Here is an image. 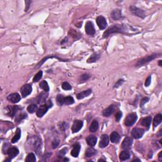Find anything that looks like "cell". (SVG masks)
Listing matches in <instances>:
<instances>
[{"label":"cell","mask_w":162,"mask_h":162,"mask_svg":"<svg viewBox=\"0 0 162 162\" xmlns=\"http://www.w3.org/2000/svg\"><path fill=\"white\" fill-rule=\"evenodd\" d=\"M127 32V27L123 24H115L112 26L104 32L103 37H108L110 34L114 33L125 34Z\"/></svg>","instance_id":"cell-1"},{"label":"cell","mask_w":162,"mask_h":162,"mask_svg":"<svg viewBox=\"0 0 162 162\" xmlns=\"http://www.w3.org/2000/svg\"><path fill=\"white\" fill-rule=\"evenodd\" d=\"M53 106V103L51 100H49L47 102V103L44 104V105L40 106V108L37 110L36 112V115L38 117H42L43 115L46 114V112H48V109L49 108H51Z\"/></svg>","instance_id":"cell-2"},{"label":"cell","mask_w":162,"mask_h":162,"mask_svg":"<svg viewBox=\"0 0 162 162\" xmlns=\"http://www.w3.org/2000/svg\"><path fill=\"white\" fill-rule=\"evenodd\" d=\"M158 55H161V54H156V53L152 54H151V55L148 56V57H146L140 59V60L138 62V63H137L136 67H141L142 65L148 63V62H151V61L154 60V59H155L156 57H158Z\"/></svg>","instance_id":"cell-3"},{"label":"cell","mask_w":162,"mask_h":162,"mask_svg":"<svg viewBox=\"0 0 162 162\" xmlns=\"http://www.w3.org/2000/svg\"><path fill=\"white\" fill-rule=\"evenodd\" d=\"M138 119V115L135 113H130L127 115L125 119V125L127 127L133 125Z\"/></svg>","instance_id":"cell-4"},{"label":"cell","mask_w":162,"mask_h":162,"mask_svg":"<svg viewBox=\"0 0 162 162\" xmlns=\"http://www.w3.org/2000/svg\"><path fill=\"white\" fill-rule=\"evenodd\" d=\"M129 9H130V12L133 14V15H134L135 16H137L138 17H140V18H144L146 17V15H145V12H144V10H141V9L139 8L135 7V6H130V8H129Z\"/></svg>","instance_id":"cell-5"},{"label":"cell","mask_w":162,"mask_h":162,"mask_svg":"<svg viewBox=\"0 0 162 162\" xmlns=\"http://www.w3.org/2000/svg\"><path fill=\"white\" fill-rule=\"evenodd\" d=\"M31 144L32 146V148L37 151H38L41 148V139L37 136L34 137L31 139Z\"/></svg>","instance_id":"cell-6"},{"label":"cell","mask_w":162,"mask_h":162,"mask_svg":"<svg viewBox=\"0 0 162 162\" xmlns=\"http://www.w3.org/2000/svg\"><path fill=\"white\" fill-rule=\"evenodd\" d=\"M144 133V129L140 128H134L131 132L132 136L135 139H139L143 136Z\"/></svg>","instance_id":"cell-7"},{"label":"cell","mask_w":162,"mask_h":162,"mask_svg":"<svg viewBox=\"0 0 162 162\" xmlns=\"http://www.w3.org/2000/svg\"><path fill=\"white\" fill-rule=\"evenodd\" d=\"M32 88L31 84H28L23 85L21 88L22 96L24 98L27 97V96H29V95L32 93Z\"/></svg>","instance_id":"cell-8"},{"label":"cell","mask_w":162,"mask_h":162,"mask_svg":"<svg viewBox=\"0 0 162 162\" xmlns=\"http://www.w3.org/2000/svg\"><path fill=\"white\" fill-rule=\"evenodd\" d=\"M96 23L101 30H103L107 27V22L105 18L103 16H99L96 18Z\"/></svg>","instance_id":"cell-9"},{"label":"cell","mask_w":162,"mask_h":162,"mask_svg":"<svg viewBox=\"0 0 162 162\" xmlns=\"http://www.w3.org/2000/svg\"><path fill=\"white\" fill-rule=\"evenodd\" d=\"M82 127H83V122L82 120H76L74 121L72 127V132L73 133H77L82 128Z\"/></svg>","instance_id":"cell-10"},{"label":"cell","mask_w":162,"mask_h":162,"mask_svg":"<svg viewBox=\"0 0 162 162\" xmlns=\"http://www.w3.org/2000/svg\"><path fill=\"white\" fill-rule=\"evenodd\" d=\"M85 32H86V34H88V35L93 36L95 34L94 26V25H93V22L91 21L87 22L86 24H85Z\"/></svg>","instance_id":"cell-11"},{"label":"cell","mask_w":162,"mask_h":162,"mask_svg":"<svg viewBox=\"0 0 162 162\" xmlns=\"http://www.w3.org/2000/svg\"><path fill=\"white\" fill-rule=\"evenodd\" d=\"M7 99L10 102L13 103H17L18 102H19L21 99L20 96L19 94L15 93H12L10 95H8L7 97Z\"/></svg>","instance_id":"cell-12"},{"label":"cell","mask_w":162,"mask_h":162,"mask_svg":"<svg viewBox=\"0 0 162 162\" xmlns=\"http://www.w3.org/2000/svg\"><path fill=\"white\" fill-rule=\"evenodd\" d=\"M132 145V140L129 137H127L124 139L122 143V148L124 149L127 150L130 149Z\"/></svg>","instance_id":"cell-13"},{"label":"cell","mask_w":162,"mask_h":162,"mask_svg":"<svg viewBox=\"0 0 162 162\" xmlns=\"http://www.w3.org/2000/svg\"><path fill=\"white\" fill-rule=\"evenodd\" d=\"M109 144V138L107 134H103L101 136L100 142H99V146L101 148L107 147Z\"/></svg>","instance_id":"cell-14"},{"label":"cell","mask_w":162,"mask_h":162,"mask_svg":"<svg viewBox=\"0 0 162 162\" xmlns=\"http://www.w3.org/2000/svg\"><path fill=\"white\" fill-rule=\"evenodd\" d=\"M18 153H19V151H18V149H17V148L11 147L8 149L7 153L8 154V155L9 158L10 159H12L14 157L16 156L17 155H18Z\"/></svg>","instance_id":"cell-15"},{"label":"cell","mask_w":162,"mask_h":162,"mask_svg":"<svg viewBox=\"0 0 162 162\" xmlns=\"http://www.w3.org/2000/svg\"><path fill=\"white\" fill-rule=\"evenodd\" d=\"M19 109L18 106H8L7 110L8 111L7 114L11 117H13Z\"/></svg>","instance_id":"cell-16"},{"label":"cell","mask_w":162,"mask_h":162,"mask_svg":"<svg viewBox=\"0 0 162 162\" xmlns=\"http://www.w3.org/2000/svg\"><path fill=\"white\" fill-rule=\"evenodd\" d=\"M80 149V145L79 143H76L73 146V149L71 151V155L73 157H77L79 156Z\"/></svg>","instance_id":"cell-17"},{"label":"cell","mask_w":162,"mask_h":162,"mask_svg":"<svg viewBox=\"0 0 162 162\" xmlns=\"http://www.w3.org/2000/svg\"><path fill=\"white\" fill-rule=\"evenodd\" d=\"M114 112H115V107L113 105H110V107L103 110V116L108 117H110V115L113 114Z\"/></svg>","instance_id":"cell-18"},{"label":"cell","mask_w":162,"mask_h":162,"mask_svg":"<svg viewBox=\"0 0 162 162\" xmlns=\"http://www.w3.org/2000/svg\"><path fill=\"white\" fill-rule=\"evenodd\" d=\"M111 17L115 20H119L122 17L121 10H119V9H115V10H113L111 13Z\"/></svg>","instance_id":"cell-19"},{"label":"cell","mask_w":162,"mask_h":162,"mask_svg":"<svg viewBox=\"0 0 162 162\" xmlns=\"http://www.w3.org/2000/svg\"><path fill=\"white\" fill-rule=\"evenodd\" d=\"M152 121V118L151 117H148L146 118H144L143 119H141V124L142 125L145 126V127L148 129H149V126H150L151 124Z\"/></svg>","instance_id":"cell-20"},{"label":"cell","mask_w":162,"mask_h":162,"mask_svg":"<svg viewBox=\"0 0 162 162\" xmlns=\"http://www.w3.org/2000/svg\"><path fill=\"white\" fill-rule=\"evenodd\" d=\"M110 140H111L112 143H118L120 139V136L119 134L117 132H113L110 134Z\"/></svg>","instance_id":"cell-21"},{"label":"cell","mask_w":162,"mask_h":162,"mask_svg":"<svg viewBox=\"0 0 162 162\" xmlns=\"http://www.w3.org/2000/svg\"><path fill=\"white\" fill-rule=\"evenodd\" d=\"M86 142L89 146L93 147L96 145V142H97V138L94 135H89L86 138Z\"/></svg>","instance_id":"cell-22"},{"label":"cell","mask_w":162,"mask_h":162,"mask_svg":"<svg viewBox=\"0 0 162 162\" xmlns=\"http://www.w3.org/2000/svg\"><path fill=\"white\" fill-rule=\"evenodd\" d=\"M92 93V90L91 89H88L85 90V91H84L81 93H79V94H77V98L78 99H82L83 98H84L85 97H88V96H89L90 94H91Z\"/></svg>","instance_id":"cell-23"},{"label":"cell","mask_w":162,"mask_h":162,"mask_svg":"<svg viewBox=\"0 0 162 162\" xmlns=\"http://www.w3.org/2000/svg\"><path fill=\"white\" fill-rule=\"evenodd\" d=\"M47 97H48V93H46V91L42 92V93L40 94L39 96L38 103L39 104L44 103L46 102Z\"/></svg>","instance_id":"cell-24"},{"label":"cell","mask_w":162,"mask_h":162,"mask_svg":"<svg viewBox=\"0 0 162 162\" xmlns=\"http://www.w3.org/2000/svg\"><path fill=\"white\" fill-rule=\"evenodd\" d=\"M96 153H97V151L93 148H92L91 146V148H89L85 151V156L88 157V158H90V157L96 155Z\"/></svg>","instance_id":"cell-25"},{"label":"cell","mask_w":162,"mask_h":162,"mask_svg":"<svg viewBox=\"0 0 162 162\" xmlns=\"http://www.w3.org/2000/svg\"><path fill=\"white\" fill-rule=\"evenodd\" d=\"M57 58L58 60H62V61H63V62H67V60H63V59L60 58H59V57H58L57 56H48V57H45V58H43V60H41V62H40L37 65V67H36V68H38L39 67H40L41 66V65H43V63H44V62H45V61H46V60H47L48 58Z\"/></svg>","instance_id":"cell-26"},{"label":"cell","mask_w":162,"mask_h":162,"mask_svg":"<svg viewBox=\"0 0 162 162\" xmlns=\"http://www.w3.org/2000/svg\"><path fill=\"white\" fill-rule=\"evenodd\" d=\"M130 153H129L128 151H122L119 156L121 161H125V160L130 158Z\"/></svg>","instance_id":"cell-27"},{"label":"cell","mask_w":162,"mask_h":162,"mask_svg":"<svg viewBox=\"0 0 162 162\" xmlns=\"http://www.w3.org/2000/svg\"><path fill=\"white\" fill-rule=\"evenodd\" d=\"M98 127H99V124L97 120H93L92 122L91 125L89 127V130L91 132H95L97 131Z\"/></svg>","instance_id":"cell-28"},{"label":"cell","mask_w":162,"mask_h":162,"mask_svg":"<svg viewBox=\"0 0 162 162\" xmlns=\"http://www.w3.org/2000/svg\"><path fill=\"white\" fill-rule=\"evenodd\" d=\"M162 121V115L161 114H158L155 117L153 120V126L154 127H156L159 124H161Z\"/></svg>","instance_id":"cell-29"},{"label":"cell","mask_w":162,"mask_h":162,"mask_svg":"<svg viewBox=\"0 0 162 162\" xmlns=\"http://www.w3.org/2000/svg\"><path fill=\"white\" fill-rule=\"evenodd\" d=\"M99 57H100V54H99L96 53H93L91 57L88 58V63H94V62H96V61L99 58Z\"/></svg>","instance_id":"cell-30"},{"label":"cell","mask_w":162,"mask_h":162,"mask_svg":"<svg viewBox=\"0 0 162 162\" xmlns=\"http://www.w3.org/2000/svg\"><path fill=\"white\" fill-rule=\"evenodd\" d=\"M20 137H21V130H20V129H17L16 130V134H15V135H14L13 138H12V143H17V142L20 139Z\"/></svg>","instance_id":"cell-31"},{"label":"cell","mask_w":162,"mask_h":162,"mask_svg":"<svg viewBox=\"0 0 162 162\" xmlns=\"http://www.w3.org/2000/svg\"><path fill=\"white\" fill-rule=\"evenodd\" d=\"M39 87L41 89H43L44 91L48 92L49 91V85H48V82L46 80H43L40 82L39 84Z\"/></svg>","instance_id":"cell-32"},{"label":"cell","mask_w":162,"mask_h":162,"mask_svg":"<svg viewBox=\"0 0 162 162\" xmlns=\"http://www.w3.org/2000/svg\"><path fill=\"white\" fill-rule=\"evenodd\" d=\"M36 161V156L34 155V153H31L27 156V158L26 159V162H34Z\"/></svg>","instance_id":"cell-33"},{"label":"cell","mask_w":162,"mask_h":162,"mask_svg":"<svg viewBox=\"0 0 162 162\" xmlns=\"http://www.w3.org/2000/svg\"><path fill=\"white\" fill-rule=\"evenodd\" d=\"M57 101L58 105L59 106H62L64 104V101H65V98L63 97L62 95L58 94L57 97Z\"/></svg>","instance_id":"cell-34"},{"label":"cell","mask_w":162,"mask_h":162,"mask_svg":"<svg viewBox=\"0 0 162 162\" xmlns=\"http://www.w3.org/2000/svg\"><path fill=\"white\" fill-rule=\"evenodd\" d=\"M74 103V99L72 96H67V97L65 98V101L64 104L67 105H72Z\"/></svg>","instance_id":"cell-35"},{"label":"cell","mask_w":162,"mask_h":162,"mask_svg":"<svg viewBox=\"0 0 162 162\" xmlns=\"http://www.w3.org/2000/svg\"><path fill=\"white\" fill-rule=\"evenodd\" d=\"M37 109V105H35V104H32V105H29V107H27V111L30 113H33L36 111Z\"/></svg>","instance_id":"cell-36"},{"label":"cell","mask_w":162,"mask_h":162,"mask_svg":"<svg viewBox=\"0 0 162 162\" xmlns=\"http://www.w3.org/2000/svg\"><path fill=\"white\" fill-rule=\"evenodd\" d=\"M42 76H43V71L40 70L35 75V76H34L33 79V82H38L39 80H40V79L42 78Z\"/></svg>","instance_id":"cell-37"},{"label":"cell","mask_w":162,"mask_h":162,"mask_svg":"<svg viewBox=\"0 0 162 162\" xmlns=\"http://www.w3.org/2000/svg\"><path fill=\"white\" fill-rule=\"evenodd\" d=\"M62 88H63V89L65 90V91H68V90L72 89V86L69 84V83H68V82H63V83L62 84Z\"/></svg>","instance_id":"cell-38"},{"label":"cell","mask_w":162,"mask_h":162,"mask_svg":"<svg viewBox=\"0 0 162 162\" xmlns=\"http://www.w3.org/2000/svg\"><path fill=\"white\" fill-rule=\"evenodd\" d=\"M67 148H63V149H61V150L58 153V156L59 157H63L66 155L67 151Z\"/></svg>","instance_id":"cell-39"},{"label":"cell","mask_w":162,"mask_h":162,"mask_svg":"<svg viewBox=\"0 0 162 162\" xmlns=\"http://www.w3.org/2000/svg\"><path fill=\"white\" fill-rule=\"evenodd\" d=\"M90 77L89 75H88V74H84L80 76V82H84L85 81H86L87 80H88L89 78Z\"/></svg>","instance_id":"cell-40"},{"label":"cell","mask_w":162,"mask_h":162,"mask_svg":"<svg viewBox=\"0 0 162 162\" xmlns=\"http://www.w3.org/2000/svg\"><path fill=\"white\" fill-rule=\"evenodd\" d=\"M26 117H27V114H26V113H22V114H20L19 116L17 117V118H16V121L17 122H20L22 120L24 119L25 118H26Z\"/></svg>","instance_id":"cell-41"},{"label":"cell","mask_w":162,"mask_h":162,"mask_svg":"<svg viewBox=\"0 0 162 162\" xmlns=\"http://www.w3.org/2000/svg\"><path fill=\"white\" fill-rule=\"evenodd\" d=\"M59 143H60V140L58 139H54L52 142V146L53 148H56L58 146Z\"/></svg>","instance_id":"cell-42"},{"label":"cell","mask_w":162,"mask_h":162,"mask_svg":"<svg viewBox=\"0 0 162 162\" xmlns=\"http://www.w3.org/2000/svg\"><path fill=\"white\" fill-rule=\"evenodd\" d=\"M122 117V113L121 112H118L115 115V118H116L117 122H119L120 120L121 119Z\"/></svg>","instance_id":"cell-43"},{"label":"cell","mask_w":162,"mask_h":162,"mask_svg":"<svg viewBox=\"0 0 162 162\" xmlns=\"http://www.w3.org/2000/svg\"><path fill=\"white\" fill-rule=\"evenodd\" d=\"M149 100V98H144L143 99L141 100V104H140V107H143V106H144V105L145 103H146L148 102Z\"/></svg>","instance_id":"cell-44"},{"label":"cell","mask_w":162,"mask_h":162,"mask_svg":"<svg viewBox=\"0 0 162 162\" xmlns=\"http://www.w3.org/2000/svg\"><path fill=\"white\" fill-rule=\"evenodd\" d=\"M151 77L150 75L146 79V82H145V86L146 87H148L151 84Z\"/></svg>","instance_id":"cell-45"},{"label":"cell","mask_w":162,"mask_h":162,"mask_svg":"<svg viewBox=\"0 0 162 162\" xmlns=\"http://www.w3.org/2000/svg\"><path fill=\"white\" fill-rule=\"evenodd\" d=\"M124 82V80H123V79H120V80L117 81V83L115 84V85H114V88H118V87L120 86V85L122 84V83Z\"/></svg>","instance_id":"cell-46"},{"label":"cell","mask_w":162,"mask_h":162,"mask_svg":"<svg viewBox=\"0 0 162 162\" xmlns=\"http://www.w3.org/2000/svg\"><path fill=\"white\" fill-rule=\"evenodd\" d=\"M61 126H62V127H60V129H62V130H65V129H67L68 128V125L67 124V123L63 122V123H62V124H61Z\"/></svg>","instance_id":"cell-47"},{"label":"cell","mask_w":162,"mask_h":162,"mask_svg":"<svg viewBox=\"0 0 162 162\" xmlns=\"http://www.w3.org/2000/svg\"><path fill=\"white\" fill-rule=\"evenodd\" d=\"M31 1H26V9H25V11L27 12V11L29 10V7H30V4H31Z\"/></svg>","instance_id":"cell-48"},{"label":"cell","mask_w":162,"mask_h":162,"mask_svg":"<svg viewBox=\"0 0 162 162\" xmlns=\"http://www.w3.org/2000/svg\"><path fill=\"white\" fill-rule=\"evenodd\" d=\"M161 154H162V151H160V153L158 154V159H159V160H160V161H162Z\"/></svg>","instance_id":"cell-49"},{"label":"cell","mask_w":162,"mask_h":162,"mask_svg":"<svg viewBox=\"0 0 162 162\" xmlns=\"http://www.w3.org/2000/svg\"><path fill=\"white\" fill-rule=\"evenodd\" d=\"M161 60H159V62H158V64H159V66L160 67H161Z\"/></svg>","instance_id":"cell-50"},{"label":"cell","mask_w":162,"mask_h":162,"mask_svg":"<svg viewBox=\"0 0 162 162\" xmlns=\"http://www.w3.org/2000/svg\"><path fill=\"white\" fill-rule=\"evenodd\" d=\"M105 161V160H103V159H99V160H98V161Z\"/></svg>","instance_id":"cell-51"},{"label":"cell","mask_w":162,"mask_h":162,"mask_svg":"<svg viewBox=\"0 0 162 162\" xmlns=\"http://www.w3.org/2000/svg\"><path fill=\"white\" fill-rule=\"evenodd\" d=\"M137 160H138V161H140V160H139V159H135V160H134V161H137Z\"/></svg>","instance_id":"cell-52"},{"label":"cell","mask_w":162,"mask_h":162,"mask_svg":"<svg viewBox=\"0 0 162 162\" xmlns=\"http://www.w3.org/2000/svg\"><path fill=\"white\" fill-rule=\"evenodd\" d=\"M161 141H162V140L161 139H160V144H161Z\"/></svg>","instance_id":"cell-53"}]
</instances>
